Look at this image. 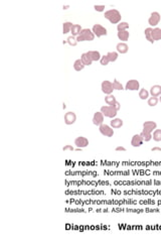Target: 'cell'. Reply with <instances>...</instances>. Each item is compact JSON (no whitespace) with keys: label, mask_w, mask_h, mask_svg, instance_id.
Returning a JSON list of instances; mask_svg holds the SVG:
<instances>
[{"label":"cell","mask_w":161,"mask_h":242,"mask_svg":"<svg viewBox=\"0 0 161 242\" xmlns=\"http://www.w3.org/2000/svg\"><path fill=\"white\" fill-rule=\"evenodd\" d=\"M113 107H114V108H115V109L117 110V111H119V110H120V108H121V105H120V103H119L118 101H117V102L115 103V104H114V105H113Z\"/></svg>","instance_id":"obj_37"},{"label":"cell","mask_w":161,"mask_h":242,"mask_svg":"<svg viewBox=\"0 0 161 242\" xmlns=\"http://www.w3.org/2000/svg\"><path fill=\"white\" fill-rule=\"evenodd\" d=\"M107 56H108V59H109V61L110 63H113V62H116L117 61V59H118V53L117 52H109L108 54H107Z\"/></svg>","instance_id":"obj_27"},{"label":"cell","mask_w":161,"mask_h":242,"mask_svg":"<svg viewBox=\"0 0 161 242\" xmlns=\"http://www.w3.org/2000/svg\"><path fill=\"white\" fill-rule=\"evenodd\" d=\"M160 18H161V16H160V14L158 13V12L154 11V12L151 13L149 19H148V23H149L150 26H156L157 24L159 23Z\"/></svg>","instance_id":"obj_7"},{"label":"cell","mask_w":161,"mask_h":242,"mask_svg":"<svg viewBox=\"0 0 161 242\" xmlns=\"http://www.w3.org/2000/svg\"><path fill=\"white\" fill-rule=\"evenodd\" d=\"M157 128V123L154 121H145L143 123V130L152 133Z\"/></svg>","instance_id":"obj_11"},{"label":"cell","mask_w":161,"mask_h":242,"mask_svg":"<svg viewBox=\"0 0 161 242\" xmlns=\"http://www.w3.org/2000/svg\"><path fill=\"white\" fill-rule=\"evenodd\" d=\"M152 39L153 40H160L161 39V28L159 27H155L153 28L152 30Z\"/></svg>","instance_id":"obj_21"},{"label":"cell","mask_w":161,"mask_h":242,"mask_svg":"<svg viewBox=\"0 0 161 242\" xmlns=\"http://www.w3.org/2000/svg\"><path fill=\"white\" fill-rule=\"evenodd\" d=\"M77 121V115L75 112H68L65 114V123L67 125H72Z\"/></svg>","instance_id":"obj_9"},{"label":"cell","mask_w":161,"mask_h":242,"mask_svg":"<svg viewBox=\"0 0 161 242\" xmlns=\"http://www.w3.org/2000/svg\"><path fill=\"white\" fill-rule=\"evenodd\" d=\"M117 36L120 40H122V43L127 42L129 39V36H130V33H129L128 30H124V31H118L117 33Z\"/></svg>","instance_id":"obj_16"},{"label":"cell","mask_w":161,"mask_h":242,"mask_svg":"<svg viewBox=\"0 0 161 242\" xmlns=\"http://www.w3.org/2000/svg\"><path fill=\"white\" fill-rule=\"evenodd\" d=\"M149 93L153 97H159L161 95V86L160 85H154V86L150 88Z\"/></svg>","instance_id":"obj_15"},{"label":"cell","mask_w":161,"mask_h":242,"mask_svg":"<svg viewBox=\"0 0 161 242\" xmlns=\"http://www.w3.org/2000/svg\"><path fill=\"white\" fill-rule=\"evenodd\" d=\"M100 63H101V65H102V66H107V65L109 64L110 61H109V59H108V56H107V55L106 56H103L102 58H101Z\"/></svg>","instance_id":"obj_34"},{"label":"cell","mask_w":161,"mask_h":242,"mask_svg":"<svg viewBox=\"0 0 161 242\" xmlns=\"http://www.w3.org/2000/svg\"><path fill=\"white\" fill-rule=\"evenodd\" d=\"M152 30H153L152 27H147V28H145V30H144L145 37H146V39L151 43H154V40L152 39Z\"/></svg>","instance_id":"obj_20"},{"label":"cell","mask_w":161,"mask_h":242,"mask_svg":"<svg viewBox=\"0 0 161 242\" xmlns=\"http://www.w3.org/2000/svg\"><path fill=\"white\" fill-rule=\"evenodd\" d=\"M67 43H69V46H75L78 45V40H77V37L74 36H69L68 37V39H67Z\"/></svg>","instance_id":"obj_32"},{"label":"cell","mask_w":161,"mask_h":242,"mask_svg":"<svg viewBox=\"0 0 161 242\" xmlns=\"http://www.w3.org/2000/svg\"><path fill=\"white\" fill-rule=\"evenodd\" d=\"M152 152H161V148L160 147H153V148H151Z\"/></svg>","instance_id":"obj_39"},{"label":"cell","mask_w":161,"mask_h":242,"mask_svg":"<svg viewBox=\"0 0 161 242\" xmlns=\"http://www.w3.org/2000/svg\"><path fill=\"white\" fill-rule=\"evenodd\" d=\"M158 102H159V99L157 98V97H153V96L150 97V98H148V100H147V103L150 107H154V106H156L157 104H158Z\"/></svg>","instance_id":"obj_28"},{"label":"cell","mask_w":161,"mask_h":242,"mask_svg":"<svg viewBox=\"0 0 161 242\" xmlns=\"http://www.w3.org/2000/svg\"><path fill=\"white\" fill-rule=\"evenodd\" d=\"M72 26H74V24H72V22H69V21H65V22H64V24H62V33L64 34L69 33V31H71Z\"/></svg>","instance_id":"obj_24"},{"label":"cell","mask_w":161,"mask_h":242,"mask_svg":"<svg viewBox=\"0 0 161 242\" xmlns=\"http://www.w3.org/2000/svg\"><path fill=\"white\" fill-rule=\"evenodd\" d=\"M104 117L105 116L103 115L102 112H96L93 116V123L95 125H97V126H100V125H102L104 123Z\"/></svg>","instance_id":"obj_12"},{"label":"cell","mask_w":161,"mask_h":242,"mask_svg":"<svg viewBox=\"0 0 161 242\" xmlns=\"http://www.w3.org/2000/svg\"><path fill=\"white\" fill-rule=\"evenodd\" d=\"M105 102H106V104L107 105H109V106H113L115 104V103L117 102V100H116V97L114 95H112V94H110V95H107L105 97Z\"/></svg>","instance_id":"obj_23"},{"label":"cell","mask_w":161,"mask_h":242,"mask_svg":"<svg viewBox=\"0 0 161 242\" xmlns=\"http://www.w3.org/2000/svg\"><path fill=\"white\" fill-rule=\"evenodd\" d=\"M75 145L79 148H85L89 145V140L84 136H79L75 139Z\"/></svg>","instance_id":"obj_8"},{"label":"cell","mask_w":161,"mask_h":242,"mask_svg":"<svg viewBox=\"0 0 161 242\" xmlns=\"http://www.w3.org/2000/svg\"><path fill=\"white\" fill-rule=\"evenodd\" d=\"M113 87H114V90H124V88H123V85L118 82L116 79L113 82Z\"/></svg>","instance_id":"obj_33"},{"label":"cell","mask_w":161,"mask_h":242,"mask_svg":"<svg viewBox=\"0 0 161 242\" xmlns=\"http://www.w3.org/2000/svg\"><path fill=\"white\" fill-rule=\"evenodd\" d=\"M140 135L143 138L144 141H150L152 139V133L148 132V131H145V130H142V132L140 133Z\"/></svg>","instance_id":"obj_29"},{"label":"cell","mask_w":161,"mask_h":242,"mask_svg":"<svg viewBox=\"0 0 161 242\" xmlns=\"http://www.w3.org/2000/svg\"><path fill=\"white\" fill-rule=\"evenodd\" d=\"M117 49V53L118 54H126L129 49V46L126 43H119L118 45L116 46Z\"/></svg>","instance_id":"obj_14"},{"label":"cell","mask_w":161,"mask_h":242,"mask_svg":"<svg viewBox=\"0 0 161 242\" xmlns=\"http://www.w3.org/2000/svg\"><path fill=\"white\" fill-rule=\"evenodd\" d=\"M81 61L83 62V64L85 66H91V65H92V63H93L92 59L90 58L89 55H88L87 53H84V54H82V56H81Z\"/></svg>","instance_id":"obj_19"},{"label":"cell","mask_w":161,"mask_h":242,"mask_svg":"<svg viewBox=\"0 0 161 242\" xmlns=\"http://www.w3.org/2000/svg\"><path fill=\"white\" fill-rule=\"evenodd\" d=\"M101 89H102V92L106 95H110V94L113 93L114 91V87H113V83H111L110 81H103L102 84H101Z\"/></svg>","instance_id":"obj_5"},{"label":"cell","mask_w":161,"mask_h":242,"mask_svg":"<svg viewBox=\"0 0 161 242\" xmlns=\"http://www.w3.org/2000/svg\"><path fill=\"white\" fill-rule=\"evenodd\" d=\"M95 39V34L90 28H83L81 33L77 36V40L79 42H92Z\"/></svg>","instance_id":"obj_2"},{"label":"cell","mask_w":161,"mask_h":242,"mask_svg":"<svg viewBox=\"0 0 161 242\" xmlns=\"http://www.w3.org/2000/svg\"><path fill=\"white\" fill-rule=\"evenodd\" d=\"M62 150H64V152H67V150H69V152H74L75 148L72 145H65V146L62 147Z\"/></svg>","instance_id":"obj_36"},{"label":"cell","mask_w":161,"mask_h":242,"mask_svg":"<svg viewBox=\"0 0 161 242\" xmlns=\"http://www.w3.org/2000/svg\"><path fill=\"white\" fill-rule=\"evenodd\" d=\"M143 141H144L143 138H142L140 134H135V135H133V137H132L131 145L133 147H139L143 144Z\"/></svg>","instance_id":"obj_13"},{"label":"cell","mask_w":161,"mask_h":242,"mask_svg":"<svg viewBox=\"0 0 161 242\" xmlns=\"http://www.w3.org/2000/svg\"><path fill=\"white\" fill-rule=\"evenodd\" d=\"M92 31L94 32L95 36L97 37H101L103 36H107V29L106 27H104L103 26H101V24H94V26L92 28Z\"/></svg>","instance_id":"obj_4"},{"label":"cell","mask_w":161,"mask_h":242,"mask_svg":"<svg viewBox=\"0 0 161 242\" xmlns=\"http://www.w3.org/2000/svg\"><path fill=\"white\" fill-rule=\"evenodd\" d=\"M101 112L103 113V115L105 116V117H108V118H116L117 116V110L113 107V106H109V105H106V106H102L101 107Z\"/></svg>","instance_id":"obj_3"},{"label":"cell","mask_w":161,"mask_h":242,"mask_svg":"<svg viewBox=\"0 0 161 242\" xmlns=\"http://www.w3.org/2000/svg\"><path fill=\"white\" fill-rule=\"evenodd\" d=\"M112 128H115V129H118V128H121L123 126V120L121 118H113L111 120V123H110Z\"/></svg>","instance_id":"obj_17"},{"label":"cell","mask_w":161,"mask_h":242,"mask_svg":"<svg viewBox=\"0 0 161 242\" xmlns=\"http://www.w3.org/2000/svg\"><path fill=\"white\" fill-rule=\"evenodd\" d=\"M68 8H69V5H65V6L64 5V9H68Z\"/></svg>","instance_id":"obj_40"},{"label":"cell","mask_w":161,"mask_h":242,"mask_svg":"<svg viewBox=\"0 0 161 242\" xmlns=\"http://www.w3.org/2000/svg\"><path fill=\"white\" fill-rule=\"evenodd\" d=\"M85 67H86V66L83 64V62L81 61V59L80 60H77V61L74 63V69L77 72H80L82 70H84Z\"/></svg>","instance_id":"obj_25"},{"label":"cell","mask_w":161,"mask_h":242,"mask_svg":"<svg viewBox=\"0 0 161 242\" xmlns=\"http://www.w3.org/2000/svg\"><path fill=\"white\" fill-rule=\"evenodd\" d=\"M152 138H153V140L156 141V142H159V141H161V129H155V130H154Z\"/></svg>","instance_id":"obj_30"},{"label":"cell","mask_w":161,"mask_h":242,"mask_svg":"<svg viewBox=\"0 0 161 242\" xmlns=\"http://www.w3.org/2000/svg\"><path fill=\"white\" fill-rule=\"evenodd\" d=\"M116 152H126V148L123 146H118L116 147Z\"/></svg>","instance_id":"obj_38"},{"label":"cell","mask_w":161,"mask_h":242,"mask_svg":"<svg viewBox=\"0 0 161 242\" xmlns=\"http://www.w3.org/2000/svg\"><path fill=\"white\" fill-rule=\"evenodd\" d=\"M104 16L113 24H118L121 22V13L117 9H109V10L105 11Z\"/></svg>","instance_id":"obj_1"},{"label":"cell","mask_w":161,"mask_h":242,"mask_svg":"<svg viewBox=\"0 0 161 242\" xmlns=\"http://www.w3.org/2000/svg\"><path fill=\"white\" fill-rule=\"evenodd\" d=\"M94 8H95V10L98 12H102L105 10V5H95Z\"/></svg>","instance_id":"obj_35"},{"label":"cell","mask_w":161,"mask_h":242,"mask_svg":"<svg viewBox=\"0 0 161 242\" xmlns=\"http://www.w3.org/2000/svg\"><path fill=\"white\" fill-rule=\"evenodd\" d=\"M149 92H148V91L145 89H141L140 91H139V97H140V99H142V100H146V99H148V97H149Z\"/></svg>","instance_id":"obj_31"},{"label":"cell","mask_w":161,"mask_h":242,"mask_svg":"<svg viewBox=\"0 0 161 242\" xmlns=\"http://www.w3.org/2000/svg\"><path fill=\"white\" fill-rule=\"evenodd\" d=\"M83 30V28L80 26V24H74L71 29V32H72V36H78L79 34L81 33V31Z\"/></svg>","instance_id":"obj_22"},{"label":"cell","mask_w":161,"mask_h":242,"mask_svg":"<svg viewBox=\"0 0 161 242\" xmlns=\"http://www.w3.org/2000/svg\"><path fill=\"white\" fill-rule=\"evenodd\" d=\"M128 28H129V23L128 22H125V21H121L120 23L117 24V30H118V31L127 30Z\"/></svg>","instance_id":"obj_26"},{"label":"cell","mask_w":161,"mask_h":242,"mask_svg":"<svg viewBox=\"0 0 161 242\" xmlns=\"http://www.w3.org/2000/svg\"><path fill=\"white\" fill-rule=\"evenodd\" d=\"M88 55H89V56L91 59H92V61L93 62H97V61H100L101 60V55H100V53L98 52V51H89L87 53Z\"/></svg>","instance_id":"obj_18"},{"label":"cell","mask_w":161,"mask_h":242,"mask_svg":"<svg viewBox=\"0 0 161 242\" xmlns=\"http://www.w3.org/2000/svg\"><path fill=\"white\" fill-rule=\"evenodd\" d=\"M99 130L100 132L102 133L104 136H107V137H112L113 135H114V130H113V128L110 126V125H107V124H102L99 126Z\"/></svg>","instance_id":"obj_6"},{"label":"cell","mask_w":161,"mask_h":242,"mask_svg":"<svg viewBox=\"0 0 161 242\" xmlns=\"http://www.w3.org/2000/svg\"><path fill=\"white\" fill-rule=\"evenodd\" d=\"M159 101H160V102H161V95H160V96H159Z\"/></svg>","instance_id":"obj_41"},{"label":"cell","mask_w":161,"mask_h":242,"mask_svg":"<svg viewBox=\"0 0 161 242\" xmlns=\"http://www.w3.org/2000/svg\"><path fill=\"white\" fill-rule=\"evenodd\" d=\"M140 87V83L137 80H130L126 83L125 90H130V91H137Z\"/></svg>","instance_id":"obj_10"}]
</instances>
